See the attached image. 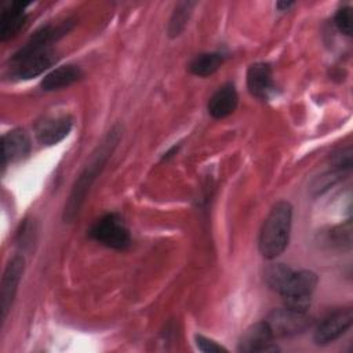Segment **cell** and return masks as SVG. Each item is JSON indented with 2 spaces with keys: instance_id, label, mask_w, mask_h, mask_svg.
<instances>
[{
  "instance_id": "6da1fadb",
  "label": "cell",
  "mask_w": 353,
  "mask_h": 353,
  "mask_svg": "<svg viewBox=\"0 0 353 353\" xmlns=\"http://www.w3.org/2000/svg\"><path fill=\"white\" fill-rule=\"evenodd\" d=\"M119 139H120V130L119 127H113L108 132V135L103 138V141L98 145L97 150L92 153L90 163L77 176L72 188V192L69 194V199L65 204V210H63L65 222H73L79 215L80 208L87 197V193L90 192V188L92 186L94 181L99 175L101 170L105 167L108 159L112 156V152L116 148Z\"/></svg>"
},
{
  "instance_id": "7a4b0ae2",
  "label": "cell",
  "mask_w": 353,
  "mask_h": 353,
  "mask_svg": "<svg viewBox=\"0 0 353 353\" xmlns=\"http://www.w3.org/2000/svg\"><path fill=\"white\" fill-rule=\"evenodd\" d=\"M292 223V207L288 201L276 203L259 232L258 247L259 252L268 258L274 259L288 245L290 232Z\"/></svg>"
},
{
  "instance_id": "3957f363",
  "label": "cell",
  "mask_w": 353,
  "mask_h": 353,
  "mask_svg": "<svg viewBox=\"0 0 353 353\" xmlns=\"http://www.w3.org/2000/svg\"><path fill=\"white\" fill-rule=\"evenodd\" d=\"M92 240L99 244L113 248L125 250L131 244V236L123 218L119 214H106L101 216L88 230Z\"/></svg>"
},
{
  "instance_id": "277c9868",
  "label": "cell",
  "mask_w": 353,
  "mask_h": 353,
  "mask_svg": "<svg viewBox=\"0 0 353 353\" xmlns=\"http://www.w3.org/2000/svg\"><path fill=\"white\" fill-rule=\"evenodd\" d=\"M317 285V276L312 270L292 272L287 284L281 290L280 295L284 301V306L301 312H307L312 301V294Z\"/></svg>"
},
{
  "instance_id": "5b68a950",
  "label": "cell",
  "mask_w": 353,
  "mask_h": 353,
  "mask_svg": "<svg viewBox=\"0 0 353 353\" xmlns=\"http://www.w3.org/2000/svg\"><path fill=\"white\" fill-rule=\"evenodd\" d=\"M57 61V52L51 47L28 52L18 50L11 58V74L15 79L29 80L44 73Z\"/></svg>"
},
{
  "instance_id": "8992f818",
  "label": "cell",
  "mask_w": 353,
  "mask_h": 353,
  "mask_svg": "<svg viewBox=\"0 0 353 353\" xmlns=\"http://www.w3.org/2000/svg\"><path fill=\"white\" fill-rule=\"evenodd\" d=\"M263 321L272 332L273 338L298 335L306 331L312 324V319L307 312L290 309L287 306L272 310Z\"/></svg>"
},
{
  "instance_id": "52a82bcc",
  "label": "cell",
  "mask_w": 353,
  "mask_h": 353,
  "mask_svg": "<svg viewBox=\"0 0 353 353\" xmlns=\"http://www.w3.org/2000/svg\"><path fill=\"white\" fill-rule=\"evenodd\" d=\"M353 323V310L350 307L338 309L325 316L316 327L313 338L317 345H327L343 335Z\"/></svg>"
},
{
  "instance_id": "ba28073f",
  "label": "cell",
  "mask_w": 353,
  "mask_h": 353,
  "mask_svg": "<svg viewBox=\"0 0 353 353\" xmlns=\"http://www.w3.org/2000/svg\"><path fill=\"white\" fill-rule=\"evenodd\" d=\"M25 269V261L21 255L12 256L3 273L1 279V291H0V309H1V321H6L7 314L11 309L15 292L18 290L19 280Z\"/></svg>"
},
{
  "instance_id": "9c48e42d",
  "label": "cell",
  "mask_w": 353,
  "mask_h": 353,
  "mask_svg": "<svg viewBox=\"0 0 353 353\" xmlns=\"http://www.w3.org/2000/svg\"><path fill=\"white\" fill-rule=\"evenodd\" d=\"M273 335L269 331L265 321L251 325L241 336L239 342V352L243 353H265L277 352L279 347L273 343Z\"/></svg>"
},
{
  "instance_id": "30bf717a",
  "label": "cell",
  "mask_w": 353,
  "mask_h": 353,
  "mask_svg": "<svg viewBox=\"0 0 353 353\" xmlns=\"http://www.w3.org/2000/svg\"><path fill=\"white\" fill-rule=\"evenodd\" d=\"M247 87L251 95L259 99H269L276 88L270 65L265 62L252 63L247 70Z\"/></svg>"
},
{
  "instance_id": "8fae6325",
  "label": "cell",
  "mask_w": 353,
  "mask_h": 353,
  "mask_svg": "<svg viewBox=\"0 0 353 353\" xmlns=\"http://www.w3.org/2000/svg\"><path fill=\"white\" fill-rule=\"evenodd\" d=\"M72 124L73 121L68 114L47 117L36 125V138L41 145H57L69 134Z\"/></svg>"
},
{
  "instance_id": "7c38bea8",
  "label": "cell",
  "mask_w": 353,
  "mask_h": 353,
  "mask_svg": "<svg viewBox=\"0 0 353 353\" xmlns=\"http://www.w3.org/2000/svg\"><path fill=\"white\" fill-rule=\"evenodd\" d=\"M239 102V95L234 88V84L226 83L221 85L210 98L208 101V113L214 119H223L232 114Z\"/></svg>"
},
{
  "instance_id": "4fadbf2b",
  "label": "cell",
  "mask_w": 353,
  "mask_h": 353,
  "mask_svg": "<svg viewBox=\"0 0 353 353\" xmlns=\"http://www.w3.org/2000/svg\"><path fill=\"white\" fill-rule=\"evenodd\" d=\"M30 152V138L23 130H12L3 135V165L25 159Z\"/></svg>"
},
{
  "instance_id": "5bb4252c",
  "label": "cell",
  "mask_w": 353,
  "mask_h": 353,
  "mask_svg": "<svg viewBox=\"0 0 353 353\" xmlns=\"http://www.w3.org/2000/svg\"><path fill=\"white\" fill-rule=\"evenodd\" d=\"M26 4L22 3H10L7 7L3 8L0 17V40L7 41L17 36L19 30L26 23V14H25Z\"/></svg>"
},
{
  "instance_id": "9a60e30c",
  "label": "cell",
  "mask_w": 353,
  "mask_h": 353,
  "mask_svg": "<svg viewBox=\"0 0 353 353\" xmlns=\"http://www.w3.org/2000/svg\"><path fill=\"white\" fill-rule=\"evenodd\" d=\"M81 77H83V72L79 66L63 65L44 76V79L41 80V88L44 91L62 90V88L69 87L73 83L79 81Z\"/></svg>"
},
{
  "instance_id": "2e32d148",
  "label": "cell",
  "mask_w": 353,
  "mask_h": 353,
  "mask_svg": "<svg viewBox=\"0 0 353 353\" xmlns=\"http://www.w3.org/2000/svg\"><path fill=\"white\" fill-rule=\"evenodd\" d=\"M223 63V55L221 52H203L196 55L190 63L189 70L199 77H207L214 74Z\"/></svg>"
},
{
  "instance_id": "e0dca14e",
  "label": "cell",
  "mask_w": 353,
  "mask_h": 353,
  "mask_svg": "<svg viewBox=\"0 0 353 353\" xmlns=\"http://www.w3.org/2000/svg\"><path fill=\"white\" fill-rule=\"evenodd\" d=\"M292 272L294 270L284 263L269 265L265 270V281L270 290L280 294L284 285L287 284L290 276L292 274Z\"/></svg>"
},
{
  "instance_id": "ac0fdd59",
  "label": "cell",
  "mask_w": 353,
  "mask_h": 353,
  "mask_svg": "<svg viewBox=\"0 0 353 353\" xmlns=\"http://www.w3.org/2000/svg\"><path fill=\"white\" fill-rule=\"evenodd\" d=\"M194 6V3H190V1H185V3H179L171 17V21H170V26H168V33L170 36H178L188 19H189V15H190V11H192V7Z\"/></svg>"
},
{
  "instance_id": "d6986e66",
  "label": "cell",
  "mask_w": 353,
  "mask_h": 353,
  "mask_svg": "<svg viewBox=\"0 0 353 353\" xmlns=\"http://www.w3.org/2000/svg\"><path fill=\"white\" fill-rule=\"evenodd\" d=\"M335 25L343 34H352V8L349 6L338 10V12L335 14Z\"/></svg>"
},
{
  "instance_id": "ffe728a7",
  "label": "cell",
  "mask_w": 353,
  "mask_h": 353,
  "mask_svg": "<svg viewBox=\"0 0 353 353\" xmlns=\"http://www.w3.org/2000/svg\"><path fill=\"white\" fill-rule=\"evenodd\" d=\"M194 341H196V346L199 350L204 352V353H218V352H228L226 347H223L222 345L216 343L215 341L207 338V336H203V335H196L194 336Z\"/></svg>"
},
{
  "instance_id": "44dd1931",
  "label": "cell",
  "mask_w": 353,
  "mask_h": 353,
  "mask_svg": "<svg viewBox=\"0 0 353 353\" xmlns=\"http://www.w3.org/2000/svg\"><path fill=\"white\" fill-rule=\"evenodd\" d=\"M334 167L338 168L339 171L349 170L352 167V148L347 146L346 149H342L332 157Z\"/></svg>"
},
{
  "instance_id": "7402d4cb",
  "label": "cell",
  "mask_w": 353,
  "mask_h": 353,
  "mask_svg": "<svg viewBox=\"0 0 353 353\" xmlns=\"http://www.w3.org/2000/svg\"><path fill=\"white\" fill-rule=\"evenodd\" d=\"M292 4H294L292 1H280V3L276 4V7H277L280 11H285V10H288Z\"/></svg>"
}]
</instances>
